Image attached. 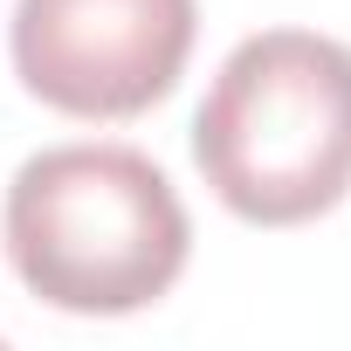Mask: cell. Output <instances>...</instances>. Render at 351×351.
Listing matches in <instances>:
<instances>
[{
    "instance_id": "1",
    "label": "cell",
    "mask_w": 351,
    "mask_h": 351,
    "mask_svg": "<svg viewBox=\"0 0 351 351\" xmlns=\"http://www.w3.org/2000/svg\"><path fill=\"white\" fill-rule=\"evenodd\" d=\"M193 221L131 145H49L8 186V255L28 296L76 317L158 303L186 269Z\"/></svg>"
},
{
    "instance_id": "3",
    "label": "cell",
    "mask_w": 351,
    "mask_h": 351,
    "mask_svg": "<svg viewBox=\"0 0 351 351\" xmlns=\"http://www.w3.org/2000/svg\"><path fill=\"white\" fill-rule=\"evenodd\" d=\"M193 28V0H21L14 76L62 117H145L180 83Z\"/></svg>"
},
{
    "instance_id": "2",
    "label": "cell",
    "mask_w": 351,
    "mask_h": 351,
    "mask_svg": "<svg viewBox=\"0 0 351 351\" xmlns=\"http://www.w3.org/2000/svg\"><path fill=\"white\" fill-rule=\"evenodd\" d=\"M193 158L255 228L330 214L351 186V49L310 28L248 35L193 117Z\"/></svg>"
}]
</instances>
